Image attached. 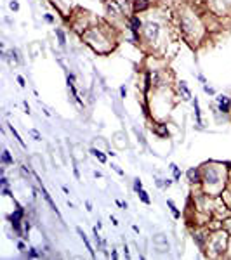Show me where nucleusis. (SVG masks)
I'll use <instances>...</instances> for the list:
<instances>
[{
    "label": "nucleus",
    "mask_w": 231,
    "mask_h": 260,
    "mask_svg": "<svg viewBox=\"0 0 231 260\" xmlns=\"http://www.w3.org/2000/svg\"><path fill=\"white\" fill-rule=\"evenodd\" d=\"M2 161H3L5 165H10V163H12V158H10L9 151H3V153H2Z\"/></svg>",
    "instance_id": "nucleus-15"
},
{
    "label": "nucleus",
    "mask_w": 231,
    "mask_h": 260,
    "mask_svg": "<svg viewBox=\"0 0 231 260\" xmlns=\"http://www.w3.org/2000/svg\"><path fill=\"white\" fill-rule=\"evenodd\" d=\"M30 134L33 135V139H35V141H42V137H40V134H38L37 130H30Z\"/></svg>",
    "instance_id": "nucleus-20"
},
{
    "label": "nucleus",
    "mask_w": 231,
    "mask_h": 260,
    "mask_svg": "<svg viewBox=\"0 0 231 260\" xmlns=\"http://www.w3.org/2000/svg\"><path fill=\"white\" fill-rule=\"evenodd\" d=\"M9 7H10L12 10H17V9H19V3H17V2H10V3H9Z\"/></svg>",
    "instance_id": "nucleus-23"
},
{
    "label": "nucleus",
    "mask_w": 231,
    "mask_h": 260,
    "mask_svg": "<svg viewBox=\"0 0 231 260\" xmlns=\"http://www.w3.org/2000/svg\"><path fill=\"white\" fill-rule=\"evenodd\" d=\"M158 33V26L157 24H150L148 26V36H155Z\"/></svg>",
    "instance_id": "nucleus-13"
},
{
    "label": "nucleus",
    "mask_w": 231,
    "mask_h": 260,
    "mask_svg": "<svg viewBox=\"0 0 231 260\" xmlns=\"http://www.w3.org/2000/svg\"><path fill=\"white\" fill-rule=\"evenodd\" d=\"M205 184H207V191H210L212 194H216V193H219L221 189H223V184H224V180H221V175L219 174H216L214 172V168H210V167H207V174H205Z\"/></svg>",
    "instance_id": "nucleus-1"
},
{
    "label": "nucleus",
    "mask_w": 231,
    "mask_h": 260,
    "mask_svg": "<svg viewBox=\"0 0 231 260\" xmlns=\"http://www.w3.org/2000/svg\"><path fill=\"white\" fill-rule=\"evenodd\" d=\"M193 104H195V115H197V121H198V125H202V118H200V108H198V101L195 99V101H193Z\"/></svg>",
    "instance_id": "nucleus-14"
},
{
    "label": "nucleus",
    "mask_w": 231,
    "mask_h": 260,
    "mask_svg": "<svg viewBox=\"0 0 231 260\" xmlns=\"http://www.w3.org/2000/svg\"><path fill=\"white\" fill-rule=\"evenodd\" d=\"M90 154H92V156H96V158H97V160H99L101 163H106V156H104V154H103V153H101L99 149L92 147V149H90Z\"/></svg>",
    "instance_id": "nucleus-7"
},
{
    "label": "nucleus",
    "mask_w": 231,
    "mask_h": 260,
    "mask_svg": "<svg viewBox=\"0 0 231 260\" xmlns=\"http://www.w3.org/2000/svg\"><path fill=\"white\" fill-rule=\"evenodd\" d=\"M77 233H78V236L82 238V241L85 243V246H87V250H89V253H90V257H94V250H92V246H90V243H89V239H87V236H85V233L80 229V227H77Z\"/></svg>",
    "instance_id": "nucleus-5"
},
{
    "label": "nucleus",
    "mask_w": 231,
    "mask_h": 260,
    "mask_svg": "<svg viewBox=\"0 0 231 260\" xmlns=\"http://www.w3.org/2000/svg\"><path fill=\"white\" fill-rule=\"evenodd\" d=\"M17 82H19L21 87H24V78H23V76H17Z\"/></svg>",
    "instance_id": "nucleus-25"
},
{
    "label": "nucleus",
    "mask_w": 231,
    "mask_h": 260,
    "mask_svg": "<svg viewBox=\"0 0 231 260\" xmlns=\"http://www.w3.org/2000/svg\"><path fill=\"white\" fill-rule=\"evenodd\" d=\"M111 167H113V170H115V172H117L118 175H123V170H122V168H120L118 165H111Z\"/></svg>",
    "instance_id": "nucleus-22"
},
{
    "label": "nucleus",
    "mask_w": 231,
    "mask_h": 260,
    "mask_svg": "<svg viewBox=\"0 0 231 260\" xmlns=\"http://www.w3.org/2000/svg\"><path fill=\"white\" fill-rule=\"evenodd\" d=\"M38 184H40V191H42V196H43V198H45V201H47V203L50 205V208H52V210H54V212L57 213V206L54 205V201L50 200V196H49V193H47V191H45V187L42 186V180H38Z\"/></svg>",
    "instance_id": "nucleus-4"
},
{
    "label": "nucleus",
    "mask_w": 231,
    "mask_h": 260,
    "mask_svg": "<svg viewBox=\"0 0 231 260\" xmlns=\"http://www.w3.org/2000/svg\"><path fill=\"white\" fill-rule=\"evenodd\" d=\"M141 187H143V184H141V180H139V179H136V180H134V189H136V191H139Z\"/></svg>",
    "instance_id": "nucleus-21"
},
{
    "label": "nucleus",
    "mask_w": 231,
    "mask_h": 260,
    "mask_svg": "<svg viewBox=\"0 0 231 260\" xmlns=\"http://www.w3.org/2000/svg\"><path fill=\"white\" fill-rule=\"evenodd\" d=\"M153 245L157 246L158 252H167V250H169V241H167V238H165L163 234L153 236Z\"/></svg>",
    "instance_id": "nucleus-2"
},
{
    "label": "nucleus",
    "mask_w": 231,
    "mask_h": 260,
    "mask_svg": "<svg viewBox=\"0 0 231 260\" xmlns=\"http://www.w3.org/2000/svg\"><path fill=\"white\" fill-rule=\"evenodd\" d=\"M111 224H113V226H118V222H117V219H115V217H111Z\"/></svg>",
    "instance_id": "nucleus-29"
},
{
    "label": "nucleus",
    "mask_w": 231,
    "mask_h": 260,
    "mask_svg": "<svg viewBox=\"0 0 231 260\" xmlns=\"http://www.w3.org/2000/svg\"><path fill=\"white\" fill-rule=\"evenodd\" d=\"M68 82H75V76H73V75H68Z\"/></svg>",
    "instance_id": "nucleus-28"
},
{
    "label": "nucleus",
    "mask_w": 231,
    "mask_h": 260,
    "mask_svg": "<svg viewBox=\"0 0 231 260\" xmlns=\"http://www.w3.org/2000/svg\"><path fill=\"white\" fill-rule=\"evenodd\" d=\"M139 28H141V21H139L137 17H132V19H130V29H132L134 33H137Z\"/></svg>",
    "instance_id": "nucleus-10"
},
{
    "label": "nucleus",
    "mask_w": 231,
    "mask_h": 260,
    "mask_svg": "<svg viewBox=\"0 0 231 260\" xmlns=\"http://www.w3.org/2000/svg\"><path fill=\"white\" fill-rule=\"evenodd\" d=\"M188 177H190V182H200V180H202L197 168H190V170H188Z\"/></svg>",
    "instance_id": "nucleus-6"
},
{
    "label": "nucleus",
    "mask_w": 231,
    "mask_h": 260,
    "mask_svg": "<svg viewBox=\"0 0 231 260\" xmlns=\"http://www.w3.org/2000/svg\"><path fill=\"white\" fill-rule=\"evenodd\" d=\"M170 168L174 170V179H176V180H177V179H181V170L177 168V165H174V163H172V165H170Z\"/></svg>",
    "instance_id": "nucleus-17"
},
{
    "label": "nucleus",
    "mask_w": 231,
    "mask_h": 260,
    "mask_svg": "<svg viewBox=\"0 0 231 260\" xmlns=\"http://www.w3.org/2000/svg\"><path fill=\"white\" fill-rule=\"evenodd\" d=\"M136 193L139 194V198L143 200V203H146V205H150V203H151V201H150V198H148V193H146V191H144L143 187H141L139 191H136Z\"/></svg>",
    "instance_id": "nucleus-11"
},
{
    "label": "nucleus",
    "mask_w": 231,
    "mask_h": 260,
    "mask_svg": "<svg viewBox=\"0 0 231 260\" xmlns=\"http://www.w3.org/2000/svg\"><path fill=\"white\" fill-rule=\"evenodd\" d=\"M45 21H47V23H52L54 19H52V16H49V14H45Z\"/></svg>",
    "instance_id": "nucleus-26"
},
{
    "label": "nucleus",
    "mask_w": 231,
    "mask_h": 260,
    "mask_svg": "<svg viewBox=\"0 0 231 260\" xmlns=\"http://www.w3.org/2000/svg\"><path fill=\"white\" fill-rule=\"evenodd\" d=\"M17 248H19V250H21V252H23V250H24V248H26V246H24V243H21V241H19V243H17Z\"/></svg>",
    "instance_id": "nucleus-27"
},
{
    "label": "nucleus",
    "mask_w": 231,
    "mask_h": 260,
    "mask_svg": "<svg viewBox=\"0 0 231 260\" xmlns=\"http://www.w3.org/2000/svg\"><path fill=\"white\" fill-rule=\"evenodd\" d=\"M10 132H12V135H14V139H16V141H17V142H19V144H21V146H23V147H26V144H24V142H23V139H21V137H19V134H17V132H16V130H14V127H10Z\"/></svg>",
    "instance_id": "nucleus-16"
},
{
    "label": "nucleus",
    "mask_w": 231,
    "mask_h": 260,
    "mask_svg": "<svg viewBox=\"0 0 231 260\" xmlns=\"http://www.w3.org/2000/svg\"><path fill=\"white\" fill-rule=\"evenodd\" d=\"M193 238L198 241V245H200V246H203V234H200V233H198V234H195Z\"/></svg>",
    "instance_id": "nucleus-19"
},
{
    "label": "nucleus",
    "mask_w": 231,
    "mask_h": 260,
    "mask_svg": "<svg viewBox=\"0 0 231 260\" xmlns=\"http://www.w3.org/2000/svg\"><path fill=\"white\" fill-rule=\"evenodd\" d=\"M28 257H31V259H37V257H40V253H38L35 248H30V252H28Z\"/></svg>",
    "instance_id": "nucleus-18"
},
{
    "label": "nucleus",
    "mask_w": 231,
    "mask_h": 260,
    "mask_svg": "<svg viewBox=\"0 0 231 260\" xmlns=\"http://www.w3.org/2000/svg\"><path fill=\"white\" fill-rule=\"evenodd\" d=\"M217 102H219V109L223 111V113H228L230 111V99L226 97V95H219L217 97Z\"/></svg>",
    "instance_id": "nucleus-3"
},
{
    "label": "nucleus",
    "mask_w": 231,
    "mask_h": 260,
    "mask_svg": "<svg viewBox=\"0 0 231 260\" xmlns=\"http://www.w3.org/2000/svg\"><path fill=\"white\" fill-rule=\"evenodd\" d=\"M167 205H169V208H170V212H172V215H174V219H179V217H181V213H179V210L176 208V205H174V201H172V200H169V201H167Z\"/></svg>",
    "instance_id": "nucleus-9"
},
{
    "label": "nucleus",
    "mask_w": 231,
    "mask_h": 260,
    "mask_svg": "<svg viewBox=\"0 0 231 260\" xmlns=\"http://www.w3.org/2000/svg\"><path fill=\"white\" fill-rule=\"evenodd\" d=\"M230 102H231V101H230Z\"/></svg>",
    "instance_id": "nucleus-30"
},
{
    "label": "nucleus",
    "mask_w": 231,
    "mask_h": 260,
    "mask_svg": "<svg viewBox=\"0 0 231 260\" xmlns=\"http://www.w3.org/2000/svg\"><path fill=\"white\" fill-rule=\"evenodd\" d=\"M56 35H57V38H59V43H61V45H64V43H66V36H64V33H63V29H59V28H56Z\"/></svg>",
    "instance_id": "nucleus-12"
},
{
    "label": "nucleus",
    "mask_w": 231,
    "mask_h": 260,
    "mask_svg": "<svg viewBox=\"0 0 231 260\" xmlns=\"http://www.w3.org/2000/svg\"><path fill=\"white\" fill-rule=\"evenodd\" d=\"M203 88H205V92H209V94H214V88H212V87H209V85H203Z\"/></svg>",
    "instance_id": "nucleus-24"
},
{
    "label": "nucleus",
    "mask_w": 231,
    "mask_h": 260,
    "mask_svg": "<svg viewBox=\"0 0 231 260\" xmlns=\"http://www.w3.org/2000/svg\"><path fill=\"white\" fill-rule=\"evenodd\" d=\"M150 5V0H136L134 2V9L136 10H143V9H146Z\"/></svg>",
    "instance_id": "nucleus-8"
}]
</instances>
